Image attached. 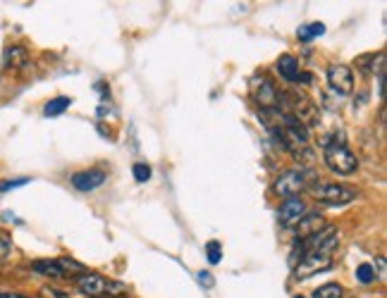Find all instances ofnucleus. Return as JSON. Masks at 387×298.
Returning a JSON list of instances; mask_svg holds the SVG:
<instances>
[{"mask_svg": "<svg viewBox=\"0 0 387 298\" xmlns=\"http://www.w3.org/2000/svg\"><path fill=\"white\" fill-rule=\"evenodd\" d=\"M75 284H77V291L89 298H113V296L127 294L125 284L113 282V279L96 275V272H82V275L75 279Z\"/></svg>", "mask_w": 387, "mask_h": 298, "instance_id": "nucleus-1", "label": "nucleus"}, {"mask_svg": "<svg viewBox=\"0 0 387 298\" xmlns=\"http://www.w3.org/2000/svg\"><path fill=\"white\" fill-rule=\"evenodd\" d=\"M323 160L330 172L335 174H354L359 169V157L347 148L342 141H325L323 148Z\"/></svg>", "mask_w": 387, "mask_h": 298, "instance_id": "nucleus-2", "label": "nucleus"}, {"mask_svg": "<svg viewBox=\"0 0 387 298\" xmlns=\"http://www.w3.org/2000/svg\"><path fill=\"white\" fill-rule=\"evenodd\" d=\"M313 198L320 200V203H328V205H344V203H352V200L359 196V191L347 184H335V181H316L311 186Z\"/></svg>", "mask_w": 387, "mask_h": 298, "instance_id": "nucleus-3", "label": "nucleus"}, {"mask_svg": "<svg viewBox=\"0 0 387 298\" xmlns=\"http://www.w3.org/2000/svg\"><path fill=\"white\" fill-rule=\"evenodd\" d=\"M251 98L261 105V110H273L280 108V93L273 86V82L265 77H253L251 79Z\"/></svg>", "mask_w": 387, "mask_h": 298, "instance_id": "nucleus-4", "label": "nucleus"}, {"mask_svg": "<svg viewBox=\"0 0 387 298\" xmlns=\"http://www.w3.org/2000/svg\"><path fill=\"white\" fill-rule=\"evenodd\" d=\"M306 186H308L306 174L301 172V169H289V172L280 174V177L275 179L273 191L282 198H294V196H299Z\"/></svg>", "mask_w": 387, "mask_h": 298, "instance_id": "nucleus-5", "label": "nucleus"}, {"mask_svg": "<svg viewBox=\"0 0 387 298\" xmlns=\"http://www.w3.org/2000/svg\"><path fill=\"white\" fill-rule=\"evenodd\" d=\"M332 267V255L328 253H308L304 258H299V263L294 267V277L296 279H308L323 270Z\"/></svg>", "mask_w": 387, "mask_h": 298, "instance_id": "nucleus-6", "label": "nucleus"}, {"mask_svg": "<svg viewBox=\"0 0 387 298\" xmlns=\"http://www.w3.org/2000/svg\"><path fill=\"white\" fill-rule=\"evenodd\" d=\"M32 270L36 275H44V277H53V279H63L72 275L70 270H82V265L72 263V260H34L32 263Z\"/></svg>", "mask_w": 387, "mask_h": 298, "instance_id": "nucleus-7", "label": "nucleus"}, {"mask_svg": "<svg viewBox=\"0 0 387 298\" xmlns=\"http://www.w3.org/2000/svg\"><path fill=\"white\" fill-rule=\"evenodd\" d=\"M328 84L337 93H352L354 91V72L347 65H330L328 67Z\"/></svg>", "mask_w": 387, "mask_h": 298, "instance_id": "nucleus-8", "label": "nucleus"}, {"mask_svg": "<svg viewBox=\"0 0 387 298\" xmlns=\"http://www.w3.org/2000/svg\"><path fill=\"white\" fill-rule=\"evenodd\" d=\"M304 215H306V203L299 196L285 198V203L277 208V220H280V224H285V227H294V224H299Z\"/></svg>", "mask_w": 387, "mask_h": 298, "instance_id": "nucleus-9", "label": "nucleus"}, {"mask_svg": "<svg viewBox=\"0 0 387 298\" xmlns=\"http://www.w3.org/2000/svg\"><path fill=\"white\" fill-rule=\"evenodd\" d=\"M106 179L108 174L103 172V169H84V172L72 174V186H75L77 191H94V188L106 184Z\"/></svg>", "mask_w": 387, "mask_h": 298, "instance_id": "nucleus-10", "label": "nucleus"}, {"mask_svg": "<svg viewBox=\"0 0 387 298\" xmlns=\"http://www.w3.org/2000/svg\"><path fill=\"white\" fill-rule=\"evenodd\" d=\"M277 72H280V77L285 79V82L296 84V79H299V74H301L299 60H296L294 56H289V53H285V56L277 58Z\"/></svg>", "mask_w": 387, "mask_h": 298, "instance_id": "nucleus-11", "label": "nucleus"}, {"mask_svg": "<svg viewBox=\"0 0 387 298\" xmlns=\"http://www.w3.org/2000/svg\"><path fill=\"white\" fill-rule=\"evenodd\" d=\"M27 63H29L27 48H22V46L5 48V53H3V67L5 70H20V67H27Z\"/></svg>", "mask_w": 387, "mask_h": 298, "instance_id": "nucleus-12", "label": "nucleus"}, {"mask_svg": "<svg viewBox=\"0 0 387 298\" xmlns=\"http://www.w3.org/2000/svg\"><path fill=\"white\" fill-rule=\"evenodd\" d=\"M325 227H328V224L320 220L316 212H306V215L301 217V222L296 224V236H299V239H306V236L316 234V232H320V229H325Z\"/></svg>", "mask_w": 387, "mask_h": 298, "instance_id": "nucleus-13", "label": "nucleus"}, {"mask_svg": "<svg viewBox=\"0 0 387 298\" xmlns=\"http://www.w3.org/2000/svg\"><path fill=\"white\" fill-rule=\"evenodd\" d=\"M383 60H385V53L380 51L378 56L376 53H371V56L359 58L356 60V65H359L361 72H366V74H376V70H378V74L383 77Z\"/></svg>", "mask_w": 387, "mask_h": 298, "instance_id": "nucleus-14", "label": "nucleus"}, {"mask_svg": "<svg viewBox=\"0 0 387 298\" xmlns=\"http://www.w3.org/2000/svg\"><path fill=\"white\" fill-rule=\"evenodd\" d=\"M70 105H72V98H68V96H58V98H53L51 103H46L44 115L46 117H58V115H63Z\"/></svg>", "mask_w": 387, "mask_h": 298, "instance_id": "nucleus-15", "label": "nucleus"}, {"mask_svg": "<svg viewBox=\"0 0 387 298\" xmlns=\"http://www.w3.org/2000/svg\"><path fill=\"white\" fill-rule=\"evenodd\" d=\"M325 34V27L320 22H311V24H301L299 32H296V36H299V41H304V44H308V41L318 39V36Z\"/></svg>", "mask_w": 387, "mask_h": 298, "instance_id": "nucleus-16", "label": "nucleus"}, {"mask_svg": "<svg viewBox=\"0 0 387 298\" xmlns=\"http://www.w3.org/2000/svg\"><path fill=\"white\" fill-rule=\"evenodd\" d=\"M344 296V289L340 287V284L330 282V284H323V287H318L316 291H313L311 298H342Z\"/></svg>", "mask_w": 387, "mask_h": 298, "instance_id": "nucleus-17", "label": "nucleus"}, {"mask_svg": "<svg viewBox=\"0 0 387 298\" xmlns=\"http://www.w3.org/2000/svg\"><path fill=\"white\" fill-rule=\"evenodd\" d=\"M356 279H359L361 284H373L376 282V267L368 265V263L359 265L356 267Z\"/></svg>", "mask_w": 387, "mask_h": 298, "instance_id": "nucleus-18", "label": "nucleus"}, {"mask_svg": "<svg viewBox=\"0 0 387 298\" xmlns=\"http://www.w3.org/2000/svg\"><path fill=\"white\" fill-rule=\"evenodd\" d=\"M205 258H208L210 265H217L222 260V246L217 241H208L205 243Z\"/></svg>", "mask_w": 387, "mask_h": 298, "instance_id": "nucleus-19", "label": "nucleus"}, {"mask_svg": "<svg viewBox=\"0 0 387 298\" xmlns=\"http://www.w3.org/2000/svg\"><path fill=\"white\" fill-rule=\"evenodd\" d=\"M132 174H134V179L137 181H148L151 179V167L146 165V162H137L134 167H132Z\"/></svg>", "mask_w": 387, "mask_h": 298, "instance_id": "nucleus-20", "label": "nucleus"}, {"mask_svg": "<svg viewBox=\"0 0 387 298\" xmlns=\"http://www.w3.org/2000/svg\"><path fill=\"white\" fill-rule=\"evenodd\" d=\"M29 177H20V179H8V181H0V193H5V191H12V188H17V186H24V184H29Z\"/></svg>", "mask_w": 387, "mask_h": 298, "instance_id": "nucleus-21", "label": "nucleus"}, {"mask_svg": "<svg viewBox=\"0 0 387 298\" xmlns=\"http://www.w3.org/2000/svg\"><path fill=\"white\" fill-rule=\"evenodd\" d=\"M10 248H12V239H10V234L0 232V258H5V255L10 253Z\"/></svg>", "mask_w": 387, "mask_h": 298, "instance_id": "nucleus-22", "label": "nucleus"}, {"mask_svg": "<svg viewBox=\"0 0 387 298\" xmlns=\"http://www.w3.org/2000/svg\"><path fill=\"white\" fill-rule=\"evenodd\" d=\"M198 282L205 284V287H213V277H210L208 272H198Z\"/></svg>", "mask_w": 387, "mask_h": 298, "instance_id": "nucleus-23", "label": "nucleus"}, {"mask_svg": "<svg viewBox=\"0 0 387 298\" xmlns=\"http://www.w3.org/2000/svg\"><path fill=\"white\" fill-rule=\"evenodd\" d=\"M0 298H32V296H22V294H12V291H0Z\"/></svg>", "mask_w": 387, "mask_h": 298, "instance_id": "nucleus-24", "label": "nucleus"}, {"mask_svg": "<svg viewBox=\"0 0 387 298\" xmlns=\"http://www.w3.org/2000/svg\"><path fill=\"white\" fill-rule=\"evenodd\" d=\"M378 270H380V272H378V277H380V279H385V260H383V258H378Z\"/></svg>", "mask_w": 387, "mask_h": 298, "instance_id": "nucleus-25", "label": "nucleus"}, {"mask_svg": "<svg viewBox=\"0 0 387 298\" xmlns=\"http://www.w3.org/2000/svg\"><path fill=\"white\" fill-rule=\"evenodd\" d=\"M296 298H301V296H296Z\"/></svg>", "mask_w": 387, "mask_h": 298, "instance_id": "nucleus-26", "label": "nucleus"}]
</instances>
